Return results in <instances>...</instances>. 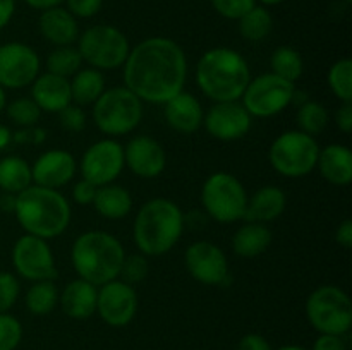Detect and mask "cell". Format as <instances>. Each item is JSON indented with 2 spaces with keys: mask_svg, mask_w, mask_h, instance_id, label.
<instances>
[{
  "mask_svg": "<svg viewBox=\"0 0 352 350\" xmlns=\"http://www.w3.org/2000/svg\"><path fill=\"white\" fill-rule=\"evenodd\" d=\"M26 309L33 316H47L58 305V288L55 280L33 281L24 295Z\"/></svg>",
  "mask_w": 352,
  "mask_h": 350,
  "instance_id": "obj_31",
  "label": "cell"
},
{
  "mask_svg": "<svg viewBox=\"0 0 352 350\" xmlns=\"http://www.w3.org/2000/svg\"><path fill=\"white\" fill-rule=\"evenodd\" d=\"M98 287L82 278H74L58 292V304L65 316L71 319H88L96 314Z\"/></svg>",
  "mask_w": 352,
  "mask_h": 350,
  "instance_id": "obj_23",
  "label": "cell"
},
{
  "mask_svg": "<svg viewBox=\"0 0 352 350\" xmlns=\"http://www.w3.org/2000/svg\"><path fill=\"white\" fill-rule=\"evenodd\" d=\"M10 144H12V130L6 124H0V151L7 150Z\"/></svg>",
  "mask_w": 352,
  "mask_h": 350,
  "instance_id": "obj_51",
  "label": "cell"
},
{
  "mask_svg": "<svg viewBox=\"0 0 352 350\" xmlns=\"http://www.w3.org/2000/svg\"><path fill=\"white\" fill-rule=\"evenodd\" d=\"M71 98L72 103L79 106H93L96 100L107 89L105 75L102 71L93 67H81L71 79Z\"/></svg>",
  "mask_w": 352,
  "mask_h": 350,
  "instance_id": "obj_28",
  "label": "cell"
},
{
  "mask_svg": "<svg viewBox=\"0 0 352 350\" xmlns=\"http://www.w3.org/2000/svg\"><path fill=\"white\" fill-rule=\"evenodd\" d=\"M23 340V325L9 312L0 314V350H16Z\"/></svg>",
  "mask_w": 352,
  "mask_h": 350,
  "instance_id": "obj_38",
  "label": "cell"
},
{
  "mask_svg": "<svg viewBox=\"0 0 352 350\" xmlns=\"http://www.w3.org/2000/svg\"><path fill=\"white\" fill-rule=\"evenodd\" d=\"M124 86L143 103L164 105L181 91L188 79V57L177 41L150 36L131 47L122 65Z\"/></svg>",
  "mask_w": 352,
  "mask_h": 350,
  "instance_id": "obj_1",
  "label": "cell"
},
{
  "mask_svg": "<svg viewBox=\"0 0 352 350\" xmlns=\"http://www.w3.org/2000/svg\"><path fill=\"white\" fill-rule=\"evenodd\" d=\"M144 103L126 86L105 89L93 105V122L107 137H120L133 132L144 115Z\"/></svg>",
  "mask_w": 352,
  "mask_h": 350,
  "instance_id": "obj_6",
  "label": "cell"
},
{
  "mask_svg": "<svg viewBox=\"0 0 352 350\" xmlns=\"http://www.w3.org/2000/svg\"><path fill=\"white\" fill-rule=\"evenodd\" d=\"M253 117L250 115L241 100L237 102L213 103L203 117V127L219 141H239L251 130Z\"/></svg>",
  "mask_w": 352,
  "mask_h": 350,
  "instance_id": "obj_17",
  "label": "cell"
},
{
  "mask_svg": "<svg viewBox=\"0 0 352 350\" xmlns=\"http://www.w3.org/2000/svg\"><path fill=\"white\" fill-rule=\"evenodd\" d=\"M82 67V58L74 45L55 47L47 57V72L71 79Z\"/></svg>",
  "mask_w": 352,
  "mask_h": 350,
  "instance_id": "obj_34",
  "label": "cell"
},
{
  "mask_svg": "<svg viewBox=\"0 0 352 350\" xmlns=\"http://www.w3.org/2000/svg\"><path fill=\"white\" fill-rule=\"evenodd\" d=\"M330 115L325 105L316 100H306L302 105H299L298 113H296V124L298 130L308 134V136H320L323 130L329 127Z\"/></svg>",
  "mask_w": 352,
  "mask_h": 350,
  "instance_id": "obj_33",
  "label": "cell"
},
{
  "mask_svg": "<svg viewBox=\"0 0 352 350\" xmlns=\"http://www.w3.org/2000/svg\"><path fill=\"white\" fill-rule=\"evenodd\" d=\"M33 184L31 165L17 154L0 158V189L7 194L17 196Z\"/></svg>",
  "mask_w": 352,
  "mask_h": 350,
  "instance_id": "obj_29",
  "label": "cell"
},
{
  "mask_svg": "<svg viewBox=\"0 0 352 350\" xmlns=\"http://www.w3.org/2000/svg\"><path fill=\"white\" fill-rule=\"evenodd\" d=\"M164 117L167 126L179 134H195L203 127L201 102L192 93L181 91L164 103Z\"/></svg>",
  "mask_w": 352,
  "mask_h": 350,
  "instance_id": "obj_20",
  "label": "cell"
},
{
  "mask_svg": "<svg viewBox=\"0 0 352 350\" xmlns=\"http://www.w3.org/2000/svg\"><path fill=\"white\" fill-rule=\"evenodd\" d=\"M352 2V0H346V3H351Z\"/></svg>",
  "mask_w": 352,
  "mask_h": 350,
  "instance_id": "obj_56",
  "label": "cell"
},
{
  "mask_svg": "<svg viewBox=\"0 0 352 350\" xmlns=\"http://www.w3.org/2000/svg\"><path fill=\"white\" fill-rule=\"evenodd\" d=\"M17 9V0H0V30L9 26Z\"/></svg>",
  "mask_w": 352,
  "mask_h": 350,
  "instance_id": "obj_49",
  "label": "cell"
},
{
  "mask_svg": "<svg viewBox=\"0 0 352 350\" xmlns=\"http://www.w3.org/2000/svg\"><path fill=\"white\" fill-rule=\"evenodd\" d=\"M12 266L17 277L28 281L55 280L57 264L48 240L23 233L12 247Z\"/></svg>",
  "mask_w": 352,
  "mask_h": 350,
  "instance_id": "obj_12",
  "label": "cell"
},
{
  "mask_svg": "<svg viewBox=\"0 0 352 350\" xmlns=\"http://www.w3.org/2000/svg\"><path fill=\"white\" fill-rule=\"evenodd\" d=\"M124 163L140 178H157L167 167V153L160 141L140 134L124 146Z\"/></svg>",
  "mask_w": 352,
  "mask_h": 350,
  "instance_id": "obj_18",
  "label": "cell"
},
{
  "mask_svg": "<svg viewBox=\"0 0 352 350\" xmlns=\"http://www.w3.org/2000/svg\"><path fill=\"white\" fill-rule=\"evenodd\" d=\"M320 144L313 136L298 129L277 136L268 150V161L277 174L287 178H301L316 168Z\"/></svg>",
  "mask_w": 352,
  "mask_h": 350,
  "instance_id": "obj_10",
  "label": "cell"
},
{
  "mask_svg": "<svg viewBox=\"0 0 352 350\" xmlns=\"http://www.w3.org/2000/svg\"><path fill=\"white\" fill-rule=\"evenodd\" d=\"M306 318L318 333L347 335L352 326V302L337 285H320L306 299Z\"/></svg>",
  "mask_w": 352,
  "mask_h": 350,
  "instance_id": "obj_8",
  "label": "cell"
},
{
  "mask_svg": "<svg viewBox=\"0 0 352 350\" xmlns=\"http://www.w3.org/2000/svg\"><path fill=\"white\" fill-rule=\"evenodd\" d=\"M65 9L76 19H89L102 10L103 0H64Z\"/></svg>",
  "mask_w": 352,
  "mask_h": 350,
  "instance_id": "obj_42",
  "label": "cell"
},
{
  "mask_svg": "<svg viewBox=\"0 0 352 350\" xmlns=\"http://www.w3.org/2000/svg\"><path fill=\"white\" fill-rule=\"evenodd\" d=\"M277 350H306L305 347H299V345H285V347H280V349Z\"/></svg>",
  "mask_w": 352,
  "mask_h": 350,
  "instance_id": "obj_55",
  "label": "cell"
},
{
  "mask_svg": "<svg viewBox=\"0 0 352 350\" xmlns=\"http://www.w3.org/2000/svg\"><path fill=\"white\" fill-rule=\"evenodd\" d=\"M184 264L188 273L203 285H230L229 259L222 247L210 240H196L186 249Z\"/></svg>",
  "mask_w": 352,
  "mask_h": 350,
  "instance_id": "obj_14",
  "label": "cell"
},
{
  "mask_svg": "<svg viewBox=\"0 0 352 350\" xmlns=\"http://www.w3.org/2000/svg\"><path fill=\"white\" fill-rule=\"evenodd\" d=\"M237 30L246 41L260 43V41L267 40L268 34L274 30V17L267 7L256 3L241 19H237Z\"/></svg>",
  "mask_w": 352,
  "mask_h": 350,
  "instance_id": "obj_30",
  "label": "cell"
},
{
  "mask_svg": "<svg viewBox=\"0 0 352 350\" xmlns=\"http://www.w3.org/2000/svg\"><path fill=\"white\" fill-rule=\"evenodd\" d=\"M272 244V232L268 225L256 222H246L234 232L232 250L236 256L256 257L263 254Z\"/></svg>",
  "mask_w": 352,
  "mask_h": 350,
  "instance_id": "obj_27",
  "label": "cell"
},
{
  "mask_svg": "<svg viewBox=\"0 0 352 350\" xmlns=\"http://www.w3.org/2000/svg\"><path fill=\"white\" fill-rule=\"evenodd\" d=\"M124 168V146L113 137H103L93 143L79 161L81 178L91 182L96 187L116 182Z\"/></svg>",
  "mask_w": 352,
  "mask_h": 350,
  "instance_id": "obj_13",
  "label": "cell"
},
{
  "mask_svg": "<svg viewBox=\"0 0 352 350\" xmlns=\"http://www.w3.org/2000/svg\"><path fill=\"white\" fill-rule=\"evenodd\" d=\"M201 206L206 215L219 223H236L244 220L248 191L243 182L229 172L208 175L201 187Z\"/></svg>",
  "mask_w": 352,
  "mask_h": 350,
  "instance_id": "obj_9",
  "label": "cell"
},
{
  "mask_svg": "<svg viewBox=\"0 0 352 350\" xmlns=\"http://www.w3.org/2000/svg\"><path fill=\"white\" fill-rule=\"evenodd\" d=\"M256 2H260L261 5L265 7H274V5H278V3H284L285 0H256Z\"/></svg>",
  "mask_w": 352,
  "mask_h": 350,
  "instance_id": "obj_54",
  "label": "cell"
},
{
  "mask_svg": "<svg viewBox=\"0 0 352 350\" xmlns=\"http://www.w3.org/2000/svg\"><path fill=\"white\" fill-rule=\"evenodd\" d=\"M14 205H16V196L14 194L3 192V194L0 196V208H2L3 211H14Z\"/></svg>",
  "mask_w": 352,
  "mask_h": 350,
  "instance_id": "obj_52",
  "label": "cell"
},
{
  "mask_svg": "<svg viewBox=\"0 0 352 350\" xmlns=\"http://www.w3.org/2000/svg\"><path fill=\"white\" fill-rule=\"evenodd\" d=\"M251 78L246 58L229 47L206 50L195 69L196 86L213 103L241 100Z\"/></svg>",
  "mask_w": 352,
  "mask_h": 350,
  "instance_id": "obj_2",
  "label": "cell"
},
{
  "mask_svg": "<svg viewBox=\"0 0 352 350\" xmlns=\"http://www.w3.org/2000/svg\"><path fill=\"white\" fill-rule=\"evenodd\" d=\"M41 71L40 55L21 41L0 45V86L3 89H23L31 86Z\"/></svg>",
  "mask_w": 352,
  "mask_h": 350,
  "instance_id": "obj_15",
  "label": "cell"
},
{
  "mask_svg": "<svg viewBox=\"0 0 352 350\" xmlns=\"http://www.w3.org/2000/svg\"><path fill=\"white\" fill-rule=\"evenodd\" d=\"M311 350H347V343L342 335H327L320 333L318 338L313 343Z\"/></svg>",
  "mask_w": 352,
  "mask_h": 350,
  "instance_id": "obj_45",
  "label": "cell"
},
{
  "mask_svg": "<svg viewBox=\"0 0 352 350\" xmlns=\"http://www.w3.org/2000/svg\"><path fill=\"white\" fill-rule=\"evenodd\" d=\"M6 113L17 127L38 126V120L41 117L40 106L31 100V96H21L12 102H7Z\"/></svg>",
  "mask_w": 352,
  "mask_h": 350,
  "instance_id": "obj_36",
  "label": "cell"
},
{
  "mask_svg": "<svg viewBox=\"0 0 352 350\" xmlns=\"http://www.w3.org/2000/svg\"><path fill=\"white\" fill-rule=\"evenodd\" d=\"M78 172V161L74 154L65 150L43 151L31 165V177L34 185L57 189L67 185Z\"/></svg>",
  "mask_w": 352,
  "mask_h": 350,
  "instance_id": "obj_19",
  "label": "cell"
},
{
  "mask_svg": "<svg viewBox=\"0 0 352 350\" xmlns=\"http://www.w3.org/2000/svg\"><path fill=\"white\" fill-rule=\"evenodd\" d=\"M24 2H26L28 7H31L34 10H40V12L52 9V7L64 5V0H24Z\"/></svg>",
  "mask_w": 352,
  "mask_h": 350,
  "instance_id": "obj_50",
  "label": "cell"
},
{
  "mask_svg": "<svg viewBox=\"0 0 352 350\" xmlns=\"http://www.w3.org/2000/svg\"><path fill=\"white\" fill-rule=\"evenodd\" d=\"M96 189L98 187H96V185H93L91 182L81 178V180H78L74 185H72V199H74V202H78L79 206L93 205Z\"/></svg>",
  "mask_w": 352,
  "mask_h": 350,
  "instance_id": "obj_44",
  "label": "cell"
},
{
  "mask_svg": "<svg viewBox=\"0 0 352 350\" xmlns=\"http://www.w3.org/2000/svg\"><path fill=\"white\" fill-rule=\"evenodd\" d=\"M31 100L40 106L41 112L58 113L72 103L69 79L50 72L38 74V78L31 82Z\"/></svg>",
  "mask_w": 352,
  "mask_h": 350,
  "instance_id": "obj_22",
  "label": "cell"
},
{
  "mask_svg": "<svg viewBox=\"0 0 352 350\" xmlns=\"http://www.w3.org/2000/svg\"><path fill=\"white\" fill-rule=\"evenodd\" d=\"M212 7L219 16L226 17V19L237 21L256 5V0H210Z\"/></svg>",
  "mask_w": 352,
  "mask_h": 350,
  "instance_id": "obj_40",
  "label": "cell"
},
{
  "mask_svg": "<svg viewBox=\"0 0 352 350\" xmlns=\"http://www.w3.org/2000/svg\"><path fill=\"white\" fill-rule=\"evenodd\" d=\"M336 242L344 249H351L352 247V222L349 218L340 222L339 226L336 229Z\"/></svg>",
  "mask_w": 352,
  "mask_h": 350,
  "instance_id": "obj_48",
  "label": "cell"
},
{
  "mask_svg": "<svg viewBox=\"0 0 352 350\" xmlns=\"http://www.w3.org/2000/svg\"><path fill=\"white\" fill-rule=\"evenodd\" d=\"M336 124L344 134H351V130H352V102H342V105L337 108Z\"/></svg>",
  "mask_w": 352,
  "mask_h": 350,
  "instance_id": "obj_47",
  "label": "cell"
},
{
  "mask_svg": "<svg viewBox=\"0 0 352 350\" xmlns=\"http://www.w3.org/2000/svg\"><path fill=\"white\" fill-rule=\"evenodd\" d=\"M184 225L186 216L177 202L168 198H153L134 216V244L146 257L164 256L177 246Z\"/></svg>",
  "mask_w": 352,
  "mask_h": 350,
  "instance_id": "obj_3",
  "label": "cell"
},
{
  "mask_svg": "<svg viewBox=\"0 0 352 350\" xmlns=\"http://www.w3.org/2000/svg\"><path fill=\"white\" fill-rule=\"evenodd\" d=\"M21 294L19 278L10 271H0V314L16 305Z\"/></svg>",
  "mask_w": 352,
  "mask_h": 350,
  "instance_id": "obj_39",
  "label": "cell"
},
{
  "mask_svg": "<svg viewBox=\"0 0 352 350\" xmlns=\"http://www.w3.org/2000/svg\"><path fill=\"white\" fill-rule=\"evenodd\" d=\"M7 89H3L2 86H0V113L6 110V105H7Z\"/></svg>",
  "mask_w": 352,
  "mask_h": 350,
  "instance_id": "obj_53",
  "label": "cell"
},
{
  "mask_svg": "<svg viewBox=\"0 0 352 350\" xmlns=\"http://www.w3.org/2000/svg\"><path fill=\"white\" fill-rule=\"evenodd\" d=\"M38 30L45 41L52 43L54 47L74 45L81 34L78 19L64 5L43 10L38 17Z\"/></svg>",
  "mask_w": 352,
  "mask_h": 350,
  "instance_id": "obj_21",
  "label": "cell"
},
{
  "mask_svg": "<svg viewBox=\"0 0 352 350\" xmlns=\"http://www.w3.org/2000/svg\"><path fill=\"white\" fill-rule=\"evenodd\" d=\"M124 256L122 242L103 230L82 232L71 247V263L78 278L96 287L119 278Z\"/></svg>",
  "mask_w": 352,
  "mask_h": 350,
  "instance_id": "obj_5",
  "label": "cell"
},
{
  "mask_svg": "<svg viewBox=\"0 0 352 350\" xmlns=\"http://www.w3.org/2000/svg\"><path fill=\"white\" fill-rule=\"evenodd\" d=\"M285 206L287 196L278 185H263L253 196H248L244 220L268 225L284 215Z\"/></svg>",
  "mask_w": 352,
  "mask_h": 350,
  "instance_id": "obj_24",
  "label": "cell"
},
{
  "mask_svg": "<svg viewBox=\"0 0 352 350\" xmlns=\"http://www.w3.org/2000/svg\"><path fill=\"white\" fill-rule=\"evenodd\" d=\"M47 141V130L40 126L19 127L12 132V143L24 144V146H41Z\"/></svg>",
  "mask_w": 352,
  "mask_h": 350,
  "instance_id": "obj_43",
  "label": "cell"
},
{
  "mask_svg": "<svg viewBox=\"0 0 352 350\" xmlns=\"http://www.w3.org/2000/svg\"><path fill=\"white\" fill-rule=\"evenodd\" d=\"M57 115L62 129L69 130V132H82L86 127V122H88L85 108L76 105V103H71L65 108H62Z\"/></svg>",
  "mask_w": 352,
  "mask_h": 350,
  "instance_id": "obj_41",
  "label": "cell"
},
{
  "mask_svg": "<svg viewBox=\"0 0 352 350\" xmlns=\"http://www.w3.org/2000/svg\"><path fill=\"white\" fill-rule=\"evenodd\" d=\"M270 72L296 84L305 72V60L294 47L282 45V47L275 48L274 54H272Z\"/></svg>",
  "mask_w": 352,
  "mask_h": 350,
  "instance_id": "obj_32",
  "label": "cell"
},
{
  "mask_svg": "<svg viewBox=\"0 0 352 350\" xmlns=\"http://www.w3.org/2000/svg\"><path fill=\"white\" fill-rule=\"evenodd\" d=\"M148 271H150V264H148V257L141 253L126 254L120 266L119 278L129 285H138L143 280H146Z\"/></svg>",
  "mask_w": 352,
  "mask_h": 350,
  "instance_id": "obj_37",
  "label": "cell"
},
{
  "mask_svg": "<svg viewBox=\"0 0 352 350\" xmlns=\"http://www.w3.org/2000/svg\"><path fill=\"white\" fill-rule=\"evenodd\" d=\"M329 81L330 91L340 102H352V60L351 58H339L333 62L332 67L329 69Z\"/></svg>",
  "mask_w": 352,
  "mask_h": 350,
  "instance_id": "obj_35",
  "label": "cell"
},
{
  "mask_svg": "<svg viewBox=\"0 0 352 350\" xmlns=\"http://www.w3.org/2000/svg\"><path fill=\"white\" fill-rule=\"evenodd\" d=\"M296 84L289 82L272 72L251 78L241 96V103L256 119H268L284 112L294 100Z\"/></svg>",
  "mask_w": 352,
  "mask_h": 350,
  "instance_id": "obj_11",
  "label": "cell"
},
{
  "mask_svg": "<svg viewBox=\"0 0 352 350\" xmlns=\"http://www.w3.org/2000/svg\"><path fill=\"white\" fill-rule=\"evenodd\" d=\"M237 350H272V347L265 336L258 333H248L239 340Z\"/></svg>",
  "mask_w": 352,
  "mask_h": 350,
  "instance_id": "obj_46",
  "label": "cell"
},
{
  "mask_svg": "<svg viewBox=\"0 0 352 350\" xmlns=\"http://www.w3.org/2000/svg\"><path fill=\"white\" fill-rule=\"evenodd\" d=\"M316 170L329 184L349 185L352 180V153L346 144L332 143L320 148Z\"/></svg>",
  "mask_w": 352,
  "mask_h": 350,
  "instance_id": "obj_25",
  "label": "cell"
},
{
  "mask_svg": "<svg viewBox=\"0 0 352 350\" xmlns=\"http://www.w3.org/2000/svg\"><path fill=\"white\" fill-rule=\"evenodd\" d=\"M12 213L24 233L45 240L60 237L72 218L71 202L60 191L34 184L16 196Z\"/></svg>",
  "mask_w": 352,
  "mask_h": 350,
  "instance_id": "obj_4",
  "label": "cell"
},
{
  "mask_svg": "<svg viewBox=\"0 0 352 350\" xmlns=\"http://www.w3.org/2000/svg\"><path fill=\"white\" fill-rule=\"evenodd\" d=\"M138 294L133 285L126 283L120 278L100 285L96 297V314L105 325L112 328L127 326L136 318Z\"/></svg>",
  "mask_w": 352,
  "mask_h": 350,
  "instance_id": "obj_16",
  "label": "cell"
},
{
  "mask_svg": "<svg viewBox=\"0 0 352 350\" xmlns=\"http://www.w3.org/2000/svg\"><path fill=\"white\" fill-rule=\"evenodd\" d=\"M82 64L98 71H116L126 62L131 51L129 38L112 24H93L78 38Z\"/></svg>",
  "mask_w": 352,
  "mask_h": 350,
  "instance_id": "obj_7",
  "label": "cell"
},
{
  "mask_svg": "<svg viewBox=\"0 0 352 350\" xmlns=\"http://www.w3.org/2000/svg\"><path fill=\"white\" fill-rule=\"evenodd\" d=\"M93 208L105 220H124L133 211V196L124 185L112 182L96 189Z\"/></svg>",
  "mask_w": 352,
  "mask_h": 350,
  "instance_id": "obj_26",
  "label": "cell"
}]
</instances>
